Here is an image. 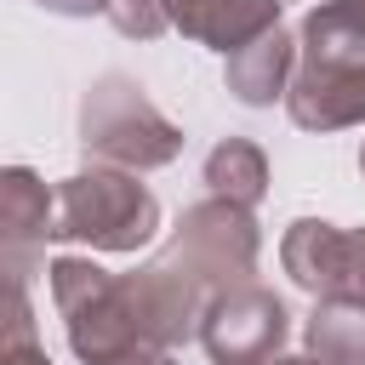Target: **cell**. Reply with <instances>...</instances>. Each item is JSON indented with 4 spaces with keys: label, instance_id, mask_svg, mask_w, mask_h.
Wrapping results in <instances>:
<instances>
[{
    "label": "cell",
    "instance_id": "cell-1",
    "mask_svg": "<svg viewBox=\"0 0 365 365\" xmlns=\"http://www.w3.org/2000/svg\"><path fill=\"white\" fill-rule=\"evenodd\" d=\"M257 257H262V228L251 205H234L222 194L194 200L171 240L131 274H120V297L125 314L137 325L143 348H182L188 336H200V314L217 291L257 279Z\"/></svg>",
    "mask_w": 365,
    "mask_h": 365
},
{
    "label": "cell",
    "instance_id": "cell-2",
    "mask_svg": "<svg viewBox=\"0 0 365 365\" xmlns=\"http://www.w3.org/2000/svg\"><path fill=\"white\" fill-rule=\"evenodd\" d=\"M160 234V200L148 194V182H137V171L120 165H86L74 177L57 182V217H51V240H74L91 251H143Z\"/></svg>",
    "mask_w": 365,
    "mask_h": 365
},
{
    "label": "cell",
    "instance_id": "cell-3",
    "mask_svg": "<svg viewBox=\"0 0 365 365\" xmlns=\"http://www.w3.org/2000/svg\"><path fill=\"white\" fill-rule=\"evenodd\" d=\"M80 148L97 165L160 171V165H171L182 154V125H171L131 74L108 68L80 97Z\"/></svg>",
    "mask_w": 365,
    "mask_h": 365
},
{
    "label": "cell",
    "instance_id": "cell-4",
    "mask_svg": "<svg viewBox=\"0 0 365 365\" xmlns=\"http://www.w3.org/2000/svg\"><path fill=\"white\" fill-rule=\"evenodd\" d=\"M46 274H51V302L63 314V331L80 365H114L131 348H143L120 297V274L97 268L91 257H51Z\"/></svg>",
    "mask_w": 365,
    "mask_h": 365
},
{
    "label": "cell",
    "instance_id": "cell-5",
    "mask_svg": "<svg viewBox=\"0 0 365 365\" xmlns=\"http://www.w3.org/2000/svg\"><path fill=\"white\" fill-rule=\"evenodd\" d=\"M285 336H291V308L279 291L257 279L217 291L200 314V342L211 365H262L285 348Z\"/></svg>",
    "mask_w": 365,
    "mask_h": 365
},
{
    "label": "cell",
    "instance_id": "cell-6",
    "mask_svg": "<svg viewBox=\"0 0 365 365\" xmlns=\"http://www.w3.org/2000/svg\"><path fill=\"white\" fill-rule=\"evenodd\" d=\"M285 114L302 131H348L365 125V63H302L285 86Z\"/></svg>",
    "mask_w": 365,
    "mask_h": 365
},
{
    "label": "cell",
    "instance_id": "cell-7",
    "mask_svg": "<svg viewBox=\"0 0 365 365\" xmlns=\"http://www.w3.org/2000/svg\"><path fill=\"white\" fill-rule=\"evenodd\" d=\"M279 268L308 297H348V228L325 217H297L279 234Z\"/></svg>",
    "mask_w": 365,
    "mask_h": 365
},
{
    "label": "cell",
    "instance_id": "cell-8",
    "mask_svg": "<svg viewBox=\"0 0 365 365\" xmlns=\"http://www.w3.org/2000/svg\"><path fill=\"white\" fill-rule=\"evenodd\" d=\"M285 0H171V29L182 40H200L211 51H240L257 34L279 29Z\"/></svg>",
    "mask_w": 365,
    "mask_h": 365
},
{
    "label": "cell",
    "instance_id": "cell-9",
    "mask_svg": "<svg viewBox=\"0 0 365 365\" xmlns=\"http://www.w3.org/2000/svg\"><path fill=\"white\" fill-rule=\"evenodd\" d=\"M297 74V40L285 29H268L257 34L251 46L228 51L222 63V86L245 103V108H268V103H285V86Z\"/></svg>",
    "mask_w": 365,
    "mask_h": 365
},
{
    "label": "cell",
    "instance_id": "cell-10",
    "mask_svg": "<svg viewBox=\"0 0 365 365\" xmlns=\"http://www.w3.org/2000/svg\"><path fill=\"white\" fill-rule=\"evenodd\" d=\"M302 63H365V0H319L297 29Z\"/></svg>",
    "mask_w": 365,
    "mask_h": 365
},
{
    "label": "cell",
    "instance_id": "cell-11",
    "mask_svg": "<svg viewBox=\"0 0 365 365\" xmlns=\"http://www.w3.org/2000/svg\"><path fill=\"white\" fill-rule=\"evenodd\" d=\"M302 348L319 365H365V302L359 297H314L302 319Z\"/></svg>",
    "mask_w": 365,
    "mask_h": 365
},
{
    "label": "cell",
    "instance_id": "cell-12",
    "mask_svg": "<svg viewBox=\"0 0 365 365\" xmlns=\"http://www.w3.org/2000/svg\"><path fill=\"white\" fill-rule=\"evenodd\" d=\"M57 188L29 165H0V240H51Z\"/></svg>",
    "mask_w": 365,
    "mask_h": 365
},
{
    "label": "cell",
    "instance_id": "cell-13",
    "mask_svg": "<svg viewBox=\"0 0 365 365\" xmlns=\"http://www.w3.org/2000/svg\"><path fill=\"white\" fill-rule=\"evenodd\" d=\"M205 188L234 200V205H262L268 194V154L251 143V137H222L211 154H205Z\"/></svg>",
    "mask_w": 365,
    "mask_h": 365
},
{
    "label": "cell",
    "instance_id": "cell-14",
    "mask_svg": "<svg viewBox=\"0 0 365 365\" xmlns=\"http://www.w3.org/2000/svg\"><path fill=\"white\" fill-rule=\"evenodd\" d=\"M29 342H40V319H34L29 285H0V365Z\"/></svg>",
    "mask_w": 365,
    "mask_h": 365
},
{
    "label": "cell",
    "instance_id": "cell-15",
    "mask_svg": "<svg viewBox=\"0 0 365 365\" xmlns=\"http://www.w3.org/2000/svg\"><path fill=\"white\" fill-rule=\"evenodd\" d=\"M125 40H160L171 29V0H108L103 11Z\"/></svg>",
    "mask_w": 365,
    "mask_h": 365
},
{
    "label": "cell",
    "instance_id": "cell-16",
    "mask_svg": "<svg viewBox=\"0 0 365 365\" xmlns=\"http://www.w3.org/2000/svg\"><path fill=\"white\" fill-rule=\"evenodd\" d=\"M46 274L40 240H0V285H34Z\"/></svg>",
    "mask_w": 365,
    "mask_h": 365
},
{
    "label": "cell",
    "instance_id": "cell-17",
    "mask_svg": "<svg viewBox=\"0 0 365 365\" xmlns=\"http://www.w3.org/2000/svg\"><path fill=\"white\" fill-rule=\"evenodd\" d=\"M348 297L365 302V228H348Z\"/></svg>",
    "mask_w": 365,
    "mask_h": 365
},
{
    "label": "cell",
    "instance_id": "cell-18",
    "mask_svg": "<svg viewBox=\"0 0 365 365\" xmlns=\"http://www.w3.org/2000/svg\"><path fill=\"white\" fill-rule=\"evenodd\" d=\"M40 11H57V17H91V11H108V0H34Z\"/></svg>",
    "mask_w": 365,
    "mask_h": 365
},
{
    "label": "cell",
    "instance_id": "cell-19",
    "mask_svg": "<svg viewBox=\"0 0 365 365\" xmlns=\"http://www.w3.org/2000/svg\"><path fill=\"white\" fill-rule=\"evenodd\" d=\"M114 365H177V359H171V348H131V354L114 359Z\"/></svg>",
    "mask_w": 365,
    "mask_h": 365
},
{
    "label": "cell",
    "instance_id": "cell-20",
    "mask_svg": "<svg viewBox=\"0 0 365 365\" xmlns=\"http://www.w3.org/2000/svg\"><path fill=\"white\" fill-rule=\"evenodd\" d=\"M6 365H51V354H46L40 342H29V348H17V354H11Z\"/></svg>",
    "mask_w": 365,
    "mask_h": 365
},
{
    "label": "cell",
    "instance_id": "cell-21",
    "mask_svg": "<svg viewBox=\"0 0 365 365\" xmlns=\"http://www.w3.org/2000/svg\"><path fill=\"white\" fill-rule=\"evenodd\" d=\"M262 365H319L314 354H274V359H262Z\"/></svg>",
    "mask_w": 365,
    "mask_h": 365
},
{
    "label": "cell",
    "instance_id": "cell-22",
    "mask_svg": "<svg viewBox=\"0 0 365 365\" xmlns=\"http://www.w3.org/2000/svg\"><path fill=\"white\" fill-rule=\"evenodd\" d=\"M359 171H365V148H359Z\"/></svg>",
    "mask_w": 365,
    "mask_h": 365
}]
</instances>
